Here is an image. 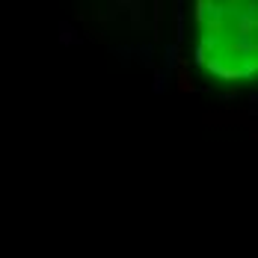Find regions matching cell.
<instances>
[{"instance_id": "6da1fadb", "label": "cell", "mask_w": 258, "mask_h": 258, "mask_svg": "<svg viewBox=\"0 0 258 258\" xmlns=\"http://www.w3.org/2000/svg\"><path fill=\"white\" fill-rule=\"evenodd\" d=\"M175 86L184 95L196 92V83H193V75H190V59H184V56H178V66H175Z\"/></svg>"}, {"instance_id": "7a4b0ae2", "label": "cell", "mask_w": 258, "mask_h": 258, "mask_svg": "<svg viewBox=\"0 0 258 258\" xmlns=\"http://www.w3.org/2000/svg\"><path fill=\"white\" fill-rule=\"evenodd\" d=\"M166 6H169V0H152V24L166 21Z\"/></svg>"}, {"instance_id": "3957f363", "label": "cell", "mask_w": 258, "mask_h": 258, "mask_svg": "<svg viewBox=\"0 0 258 258\" xmlns=\"http://www.w3.org/2000/svg\"><path fill=\"white\" fill-rule=\"evenodd\" d=\"M178 56H181V45L178 42H169V45H166V72L178 66Z\"/></svg>"}, {"instance_id": "277c9868", "label": "cell", "mask_w": 258, "mask_h": 258, "mask_svg": "<svg viewBox=\"0 0 258 258\" xmlns=\"http://www.w3.org/2000/svg\"><path fill=\"white\" fill-rule=\"evenodd\" d=\"M166 80H169V72H166V69H155V83H152V89H155L157 95L166 89Z\"/></svg>"}, {"instance_id": "5b68a950", "label": "cell", "mask_w": 258, "mask_h": 258, "mask_svg": "<svg viewBox=\"0 0 258 258\" xmlns=\"http://www.w3.org/2000/svg\"><path fill=\"white\" fill-rule=\"evenodd\" d=\"M169 3H181V0H169Z\"/></svg>"}]
</instances>
